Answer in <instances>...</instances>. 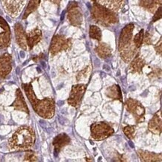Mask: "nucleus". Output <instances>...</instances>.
I'll return each instance as SVG.
<instances>
[{
    "mask_svg": "<svg viewBox=\"0 0 162 162\" xmlns=\"http://www.w3.org/2000/svg\"><path fill=\"white\" fill-rule=\"evenodd\" d=\"M161 111L160 110L149 121L148 126L149 130L155 134H160L161 133Z\"/></svg>",
    "mask_w": 162,
    "mask_h": 162,
    "instance_id": "obj_15",
    "label": "nucleus"
},
{
    "mask_svg": "<svg viewBox=\"0 0 162 162\" xmlns=\"http://www.w3.org/2000/svg\"><path fill=\"white\" fill-rule=\"evenodd\" d=\"M161 39L160 40V41H159V44H157L155 46V49L156 50L157 53L159 54V55H161V51H162V45H161Z\"/></svg>",
    "mask_w": 162,
    "mask_h": 162,
    "instance_id": "obj_33",
    "label": "nucleus"
},
{
    "mask_svg": "<svg viewBox=\"0 0 162 162\" xmlns=\"http://www.w3.org/2000/svg\"><path fill=\"white\" fill-rule=\"evenodd\" d=\"M5 11L10 16L15 17L20 14L26 0H1Z\"/></svg>",
    "mask_w": 162,
    "mask_h": 162,
    "instance_id": "obj_10",
    "label": "nucleus"
},
{
    "mask_svg": "<svg viewBox=\"0 0 162 162\" xmlns=\"http://www.w3.org/2000/svg\"><path fill=\"white\" fill-rule=\"evenodd\" d=\"M143 38H144V30L143 29L140 30V32L134 36L133 42H134V44L135 45L137 49H139L141 46L143 42Z\"/></svg>",
    "mask_w": 162,
    "mask_h": 162,
    "instance_id": "obj_26",
    "label": "nucleus"
},
{
    "mask_svg": "<svg viewBox=\"0 0 162 162\" xmlns=\"http://www.w3.org/2000/svg\"><path fill=\"white\" fill-rule=\"evenodd\" d=\"M38 158L34 152H27L24 157V161H36Z\"/></svg>",
    "mask_w": 162,
    "mask_h": 162,
    "instance_id": "obj_28",
    "label": "nucleus"
},
{
    "mask_svg": "<svg viewBox=\"0 0 162 162\" xmlns=\"http://www.w3.org/2000/svg\"><path fill=\"white\" fill-rule=\"evenodd\" d=\"M70 143L69 137L66 134H60L56 136L53 140L52 144L54 146V154L57 156L61 149Z\"/></svg>",
    "mask_w": 162,
    "mask_h": 162,
    "instance_id": "obj_12",
    "label": "nucleus"
},
{
    "mask_svg": "<svg viewBox=\"0 0 162 162\" xmlns=\"http://www.w3.org/2000/svg\"><path fill=\"white\" fill-rule=\"evenodd\" d=\"M89 35L90 38L92 39H95L99 41L102 38V32L98 26H91L89 29Z\"/></svg>",
    "mask_w": 162,
    "mask_h": 162,
    "instance_id": "obj_25",
    "label": "nucleus"
},
{
    "mask_svg": "<svg viewBox=\"0 0 162 162\" xmlns=\"http://www.w3.org/2000/svg\"><path fill=\"white\" fill-rule=\"evenodd\" d=\"M138 155L141 161H161V154H156L154 152L139 149V150H138Z\"/></svg>",
    "mask_w": 162,
    "mask_h": 162,
    "instance_id": "obj_17",
    "label": "nucleus"
},
{
    "mask_svg": "<svg viewBox=\"0 0 162 162\" xmlns=\"http://www.w3.org/2000/svg\"><path fill=\"white\" fill-rule=\"evenodd\" d=\"M67 19L73 26L77 27L81 26L83 21V16L80 8L78 6L77 2H73L68 5Z\"/></svg>",
    "mask_w": 162,
    "mask_h": 162,
    "instance_id": "obj_9",
    "label": "nucleus"
},
{
    "mask_svg": "<svg viewBox=\"0 0 162 162\" xmlns=\"http://www.w3.org/2000/svg\"><path fill=\"white\" fill-rule=\"evenodd\" d=\"M24 90L28 97L30 103L32 104L34 111L40 117L44 119H51L55 115V101L52 98H45L40 100L37 98L33 91L32 83L22 84Z\"/></svg>",
    "mask_w": 162,
    "mask_h": 162,
    "instance_id": "obj_1",
    "label": "nucleus"
},
{
    "mask_svg": "<svg viewBox=\"0 0 162 162\" xmlns=\"http://www.w3.org/2000/svg\"><path fill=\"white\" fill-rule=\"evenodd\" d=\"M134 26L129 24L123 28L119 39V52L122 59L126 63H129L137 52V47L133 42V31Z\"/></svg>",
    "mask_w": 162,
    "mask_h": 162,
    "instance_id": "obj_3",
    "label": "nucleus"
},
{
    "mask_svg": "<svg viewBox=\"0 0 162 162\" xmlns=\"http://www.w3.org/2000/svg\"><path fill=\"white\" fill-rule=\"evenodd\" d=\"M72 46L70 38H66L64 36L57 34L52 38L50 45V52L52 56H56L62 51H67Z\"/></svg>",
    "mask_w": 162,
    "mask_h": 162,
    "instance_id": "obj_6",
    "label": "nucleus"
},
{
    "mask_svg": "<svg viewBox=\"0 0 162 162\" xmlns=\"http://www.w3.org/2000/svg\"><path fill=\"white\" fill-rule=\"evenodd\" d=\"M11 44V30H3L0 33V49H5Z\"/></svg>",
    "mask_w": 162,
    "mask_h": 162,
    "instance_id": "obj_24",
    "label": "nucleus"
},
{
    "mask_svg": "<svg viewBox=\"0 0 162 162\" xmlns=\"http://www.w3.org/2000/svg\"><path fill=\"white\" fill-rule=\"evenodd\" d=\"M146 65V62L144 59H143L140 56H136L134 57V60L131 62L129 65V70L132 73H140L142 72V69L143 67Z\"/></svg>",
    "mask_w": 162,
    "mask_h": 162,
    "instance_id": "obj_20",
    "label": "nucleus"
},
{
    "mask_svg": "<svg viewBox=\"0 0 162 162\" xmlns=\"http://www.w3.org/2000/svg\"><path fill=\"white\" fill-rule=\"evenodd\" d=\"M95 51L101 58H107L111 56L112 49L108 44L105 43H100L96 47Z\"/></svg>",
    "mask_w": 162,
    "mask_h": 162,
    "instance_id": "obj_22",
    "label": "nucleus"
},
{
    "mask_svg": "<svg viewBox=\"0 0 162 162\" xmlns=\"http://www.w3.org/2000/svg\"><path fill=\"white\" fill-rule=\"evenodd\" d=\"M105 94L110 99L120 100V102L123 101V96L118 85H114L111 87H108L105 91Z\"/></svg>",
    "mask_w": 162,
    "mask_h": 162,
    "instance_id": "obj_21",
    "label": "nucleus"
},
{
    "mask_svg": "<svg viewBox=\"0 0 162 162\" xmlns=\"http://www.w3.org/2000/svg\"><path fill=\"white\" fill-rule=\"evenodd\" d=\"M161 18V6H160L159 8H158L155 11V16L152 19V22H155L158 20H160Z\"/></svg>",
    "mask_w": 162,
    "mask_h": 162,
    "instance_id": "obj_31",
    "label": "nucleus"
},
{
    "mask_svg": "<svg viewBox=\"0 0 162 162\" xmlns=\"http://www.w3.org/2000/svg\"><path fill=\"white\" fill-rule=\"evenodd\" d=\"M40 1L41 0H29L27 8H26V11L24 12L23 16H22L23 20H26L30 14H32L33 12H34L38 9L40 5Z\"/></svg>",
    "mask_w": 162,
    "mask_h": 162,
    "instance_id": "obj_23",
    "label": "nucleus"
},
{
    "mask_svg": "<svg viewBox=\"0 0 162 162\" xmlns=\"http://www.w3.org/2000/svg\"><path fill=\"white\" fill-rule=\"evenodd\" d=\"M14 32L16 37V41L17 44L23 50H27V42H26V34L23 27L20 23L17 22L14 26Z\"/></svg>",
    "mask_w": 162,
    "mask_h": 162,
    "instance_id": "obj_13",
    "label": "nucleus"
},
{
    "mask_svg": "<svg viewBox=\"0 0 162 162\" xmlns=\"http://www.w3.org/2000/svg\"><path fill=\"white\" fill-rule=\"evenodd\" d=\"M143 40H144L145 44L146 45H150L152 44V39H151L150 34H149V32H146L145 38H143Z\"/></svg>",
    "mask_w": 162,
    "mask_h": 162,
    "instance_id": "obj_32",
    "label": "nucleus"
},
{
    "mask_svg": "<svg viewBox=\"0 0 162 162\" xmlns=\"http://www.w3.org/2000/svg\"><path fill=\"white\" fill-rule=\"evenodd\" d=\"M123 132L129 139H133L135 135V127L134 126H127L123 128Z\"/></svg>",
    "mask_w": 162,
    "mask_h": 162,
    "instance_id": "obj_27",
    "label": "nucleus"
},
{
    "mask_svg": "<svg viewBox=\"0 0 162 162\" xmlns=\"http://www.w3.org/2000/svg\"><path fill=\"white\" fill-rule=\"evenodd\" d=\"M91 14L94 21L103 26H111L118 22V17L115 12L101 5L95 0H93Z\"/></svg>",
    "mask_w": 162,
    "mask_h": 162,
    "instance_id": "obj_4",
    "label": "nucleus"
},
{
    "mask_svg": "<svg viewBox=\"0 0 162 162\" xmlns=\"http://www.w3.org/2000/svg\"><path fill=\"white\" fill-rule=\"evenodd\" d=\"M91 137L94 140H102L111 136L114 131L112 127L105 122H97L91 126Z\"/></svg>",
    "mask_w": 162,
    "mask_h": 162,
    "instance_id": "obj_5",
    "label": "nucleus"
},
{
    "mask_svg": "<svg viewBox=\"0 0 162 162\" xmlns=\"http://www.w3.org/2000/svg\"><path fill=\"white\" fill-rule=\"evenodd\" d=\"M97 3L114 12H117L120 9L124 0H95Z\"/></svg>",
    "mask_w": 162,
    "mask_h": 162,
    "instance_id": "obj_18",
    "label": "nucleus"
},
{
    "mask_svg": "<svg viewBox=\"0 0 162 162\" xmlns=\"http://www.w3.org/2000/svg\"><path fill=\"white\" fill-rule=\"evenodd\" d=\"M42 39L41 30L35 28L26 34V42L29 50H32Z\"/></svg>",
    "mask_w": 162,
    "mask_h": 162,
    "instance_id": "obj_14",
    "label": "nucleus"
},
{
    "mask_svg": "<svg viewBox=\"0 0 162 162\" xmlns=\"http://www.w3.org/2000/svg\"><path fill=\"white\" fill-rule=\"evenodd\" d=\"M12 69V57L10 54L0 56V79H5Z\"/></svg>",
    "mask_w": 162,
    "mask_h": 162,
    "instance_id": "obj_11",
    "label": "nucleus"
},
{
    "mask_svg": "<svg viewBox=\"0 0 162 162\" xmlns=\"http://www.w3.org/2000/svg\"><path fill=\"white\" fill-rule=\"evenodd\" d=\"M126 107L127 110L132 114L137 123H142L144 120V115L146 111L144 107L143 106L140 102L134 99H127L126 102Z\"/></svg>",
    "mask_w": 162,
    "mask_h": 162,
    "instance_id": "obj_7",
    "label": "nucleus"
},
{
    "mask_svg": "<svg viewBox=\"0 0 162 162\" xmlns=\"http://www.w3.org/2000/svg\"><path fill=\"white\" fill-rule=\"evenodd\" d=\"M86 88H87V85L84 84L73 85L72 87L69 99L67 100L68 104L75 108H79L81 104L82 97L86 91Z\"/></svg>",
    "mask_w": 162,
    "mask_h": 162,
    "instance_id": "obj_8",
    "label": "nucleus"
},
{
    "mask_svg": "<svg viewBox=\"0 0 162 162\" xmlns=\"http://www.w3.org/2000/svg\"><path fill=\"white\" fill-rule=\"evenodd\" d=\"M161 70L159 68H156V69H154L149 74V77L150 79H154L155 77H158V76H161Z\"/></svg>",
    "mask_w": 162,
    "mask_h": 162,
    "instance_id": "obj_30",
    "label": "nucleus"
},
{
    "mask_svg": "<svg viewBox=\"0 0 162 162\" xmlns=\"http://www.w3.org/2000/svg\"><path fill=\"white\" fill-rule=\"evenodd\" d=\"M35 138L33 129L27 126H22L18 128L9 139L8 146L11 150L29 149L34 144Z\"/></svg>",
    "mask_w": 162,
    "mask_h": 162,
    "instance_id": "obj_2",
    "label": "nucleus"
},
{
    "mask_svg": "<svg viewBox=\"0 0 162 162\" xmlns=\"http://www.w3.org/2000/svg\"><path fill=\"white\" fill-rule=\"evenodd\" d=\"M140 5L148 11L155 13L161 6V0H140Z\"/></svg>",
    "mask_w": 162,
    "mask_h": 162,
    "instance_id": "obj_19",
    "label": "nucleus"
},
{
    "mask_svg": "<svg viewBox=\"0 0 162 162\" xmlns=\"http://www.w3.org/2000/svg\"><path fill=\"white\" fill-rule=\"evenodd\" d=\"M11 106L14 107L15 110L24 111V112L27 113V114H29L28 106L26 105L23 95H22V92H21L20 89H19V88L17 90L16 99H15L14 102L12 103Z\"/></svg>",
    "mask_w": 162,
    "mask_h": 162,
    "instance_id": "obj_16",
    "label": "nucleus"
},
{
    "mask_svg": "<svg viewBox=\"0 0 162 162\" xmlns=\"http://www.w3.org/2000/svg\"><path fill=\"white\" fill-rule=\"evenodd\" d=\"M89 71H90L89 67H86V68L84 69L83 70H81V71L78 74L77 77H76L78 81H80V80H82V79H86V78H87V74L89 73Z\"/></svg>",
    "mask_w": 162,
    "mask_h": 162,
    "instance_id": "obj_29",
    "label": "nucleus"
},
{
    "mask_svg": "<svg viewBox=\"0 0 162 162\" xmlns=\"http://www.w3.org/2000/svg\"><path fill=\"white\" fill-rule=\"evenodd\" d=\"M49 1H50V2L54 3V4H56V5H59L60 2H61V0H49Z\"/></svg>",
    "mask_w": 162,
    "mask_h": 162,
    "instance_id": "obj_34",
    "label": "nucleus"
}]
</instances>
